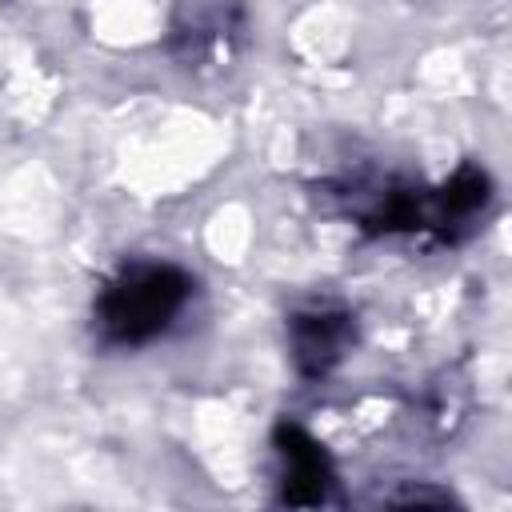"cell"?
Wrapping results in <instances>:
<instances>
[{
	"instance_id": "obj_1",
	"label": "cell",
	"mask_w": 512,
	"mask_h": 512,
	"mask_svg": "<svg viewBox=\"0 0 512 512\" xmlns=\"http://www.w3.org/2000/svg\"><path fill=\"white\" fill-rule=\"evenodd\" d=\"M196 296V276L168 260H132L116 268L92 304L96 340L108 348H144L164 336Z\"/></svg>"
},
{
	"instance_id": "obj_2",
	"label": "cell",
	"mask_w": 512,
	"mask_h": 512,
	"mask_svg": "<svg viewBox=\"0 0 512 512\" xmlns=\"http://www.w3.org/2000/svg\"><path fill=\"white\" fill-rule=\"evenodd\" d=\"M272 448H276V464H280V504L292 508H320L332 500L336 492V468L324 452L320 440H312L300 424L280 420L272 432Z\"/></svg>"
},
{
	"instance_id": "obj_3",
	"label": "cell",
	"mask_w": 512,
	"mask_h": 512,
	"mask_svg": "<svg viewBox=\"0 0 512 512\" xmlns=\"http://www.w3.org/2000/svg\"><path fill=\"white\" fill-rule=\"evenodd\" d=\"M288 336H292V360L300 368V376H324L336 368V360L348 352L352 344V316L344 308H328V304H312L304 312H296L288 320Z\"/></svg>"
},
{
	"instance_id": "obj_4",
	"label": "cell",
	"mask_w": 512,
	"mask_h": 512,
	"mask_svg": "<svg viewBox=\"0 0 512 512\" xmlns=\"http://www.w3.org/2000/svg\"><path fill=\"white\" fill-rule=\"evenodd\" d=\"M240 0H180L176 4V20H172V40L176 48L192 60H204L220 48H228V40L240 32Z\"/></svg>"
}]
</instances>
